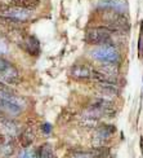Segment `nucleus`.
<instances>
[{
  "label": "nucleus",
  "instance_id": "nucleus-23",
  "mask_svg": "<svg viewBox=\"0 0 143 158\" xmlns=\"http://www.w3.org/2000/svg\"><path fill=\"white\" fill-rule=\"evenodd\" d=\"M139 147H141V152H142V156H143V137L139 139Z\"/></svg>",
  "mask_w": 143,
  "mask_h": 158
},
{
  "label": "nucleus",
  "instance_id": "nucleus-2",
  "mask_svg": "<svg viewBox=\"0 0 143 158\" xmlns=\"http://www.w3.org/2000/svg\"><path fill=\"white\" fill-rule=\"evenodd\" d=\"M85 42L92 45H112L111 30L106 26L90 27L85 32Z\"/></svg>",
  "mask_w": 143,
  "mask_h": 158
},
{
  "label": "nucleus",
  "instance_id": "nucleus-1",
  "mask_svg": "<svg viewBox=\"0 0 143 158\" xmlns=\"http://www.w3.org/2000/svg\"><path fill=\"white\" fill-rule=\"evenodd\" d=\"M103 22L106 23V27L111 31H129L130 30V22L125 13L116 12L111 8H106L102 13Z\"/></svg>",
  "mask_w": 143,
  "mask_h": 158
},
{
  "label": "nucleus",
  "instance_id": "nucleus-10",
  "mask_svg": "<svg viewBox=\"0 0 143 158\" xmlns=\"http://www.w3.org/2000/svg\"><path fill=\"white\" fill-rule=\"evenodd\" d=\"M0 110L5 111V113H9L13 115H18L22 113V108L19 106L18 104L12 102L8 100H4V98L0 97Z\"/></svg>",
  "mask_w": 143,
  "mask_h": 158
},
{
  "label": "nucleus",
  "instance_id": "nucleus-3",
  "mask_svg": "<svg viewBox=\"0 0 143 158\" xmlns=\"http://www.w3.org/2000/svg\"><path fill=\"white\" fill-rule=\"evenodd\" d=\"M92 57L103 64H119L120 61V53L114 45H98L92 52Z\"/></svg>",
  "mask_w": 143,
  "mask_h": 158
},
{
  "label": "nucleus",
  "instance_id": "nucleus-25",
  "mask_svg": "<svg viewBox=\"0 0 143 158\" xmlns=\"http://www.w3.org/2000/svg\"><path fill=\"white\" fill-rule=\"evenodd\" d=\"M23 158H31V156H29V154H25V157Z\"/></svg>",
  "mask_w": 143,
  "mask_h": 158
},
{
  "label": "nucleus",
  "instance_id": "nucleus-7",
  "mask_svg": "<svg viewBox=\"0 0 143 158\" xmlns=\"http://www.w3.org/2000/svg\"><path fill=\"white\" fill-rule=\"evenodd\" d=\"M0 79H2V82H4L5 84H18L21 82V75H19L18 69L14 65H12L9 69H6L5 73L0 75Z\"/></svg>",
  "mask_w": 143,
  "mask_h": 158
},
{
  "label": "nucleus",
  "instance_id": "nucleus-22",
  "mask_svg": "<svg viewBox=\"0 0 143 158\" xmlns=\"http://www.w3.org/2000/svg\"><path fill=\"white\" fill-rule=\"evenodd\" d=\"M5 140H6V139H5V136H4L3 134H0V145H3V144L5 143Z\"/></svg>",
  "mask_w": 143,
  "mask_h": 158
},
{
  "label": "nucleus",
  "instance_id": "nucleus-4",
  "mask_svg": "<svg viewBox=\"0 0 143 158\" xmlns=\"http://www.w3.org/2000/svg\"><path fill=\"white\" fill-rule=\"evenodd\" d=\"M0 15L18 19V21H21V22H25V21H27V19H30L31 10L21 8V6L14 5L12 3H0Z\"/></svg>",
  "mask_w": 143,
  "mask_h": 158
},
{
  "label": "nucleus",
  "instance_id": "nucleus-5",
  "mask_svg": "<svg viewBox=\"0 0 143 158\" xmlns=\"http://www.w3.org/2000/svg\"><path fill=\"white\" fill-rule=\"evenodd\" d=\"M18 44L25 52H27L31 56H37L40 53V43L34 35H25L22 39H19Z\"/></svg>",
  "mask_w": 143,
  "mask_h": 158
},
{
  "label": "nucleus",
  "instance_id": "nucleus-17",
  "mask_svg": "<svg viewBox=\"0 0 143 158\" xmlns=\"http://www.w3.org/2000/svg\"><path fill=\"white\" fill-rule=\"evenodd\" d=\"M143 57V21H141V31L138 38V58Z\"/></svg>",
  "mask_w": 143,
  "mask_h": 158
},
{
  "label": "nucleus",
  "instance_id": "nucleus-8",
  "mask_svg": "<svg viewBox=\"0 0 143 158\" xmlns=\"http://www.w3.org/2000/svg\"><path fill=\"white\" fill-rule=\"evenodd\" d=\"M95 89L101 92V94L106 96H118L119 95V88L116 87V84L112 83H105V82H97L95 83Z\"/></svg>",
  "mask_w": 143,
  "mask_h": 158
},
{
  "label": "nucleus",
  "instance_id": "nucleus-20",
  "mask_svg": "<svg viewBox=\"0 0 143 158\" xmlns=\"http://www.w3.org/2000/svg\"><path fill=\"white\" fill-rule=\"evenodd\" d=\"M5 52H8V45H6V43L4 40L0 39V55H4Z\"/></svg>",
  "mask_w": 143,
  "mask_h": 158
},
{
  "label": "nucleus",
  "instance_id": "nucleus-18",
  "mask_svg": "<svg viewBox=\"0 0 143 158\" xmlns=\"http://www.w3.org/2000/svg\"><path fill=\"white\" fill-rule=\"evenodd\" d=\"M12 65H13V64H10L9 61H6L5 58L0 57V75H2L3 73H5L6 69H9V68L12 66Z\"/></svg>",
  "mask_w": 143,
  "mask_h": 158
},
{
  "label": "nucleus",
  "instance_id": "nucleus-15",
  "mask_svg": "<svg viewBox=\"0 0 143 158\" xmlns=\"http://www.w3.org/2000/svg\"><path fill=\"white\" fill-rule=\"evenodd\" d=\"M110 156V149L106 147H99L93 150V158H107Z\"/></svg>",
  "mask_w": 143,
  "mask_h": 158
},
{
  "label": "nucleus",
  "instance_id": "nucleus-19",
  "mask_svg": "<svg viewBox=\"0 0 143 158\" xmlns=\"http://www.w3.org/2000/svg\"><path fill=\"white\" fill-rule=\"evenodd\" d=\"M0 147H3V148H2V152L5 153L4 156H12L13 152H14V148H13L10 144H6V147H5V143H4L3 145H0Z\"/></svg>",
  "mask_w": 143,
  "mask_h": 158
},
{
  "label": "nucleus",
  "instance_id": "nucleus-6",
  "mask_svg": "<svg viewBox=\"0 0 143 158\" xmlns=\"http://www.w3.org/2000/svg\"><path fill=\"white\" fill-rule=\"evenodd\" d=\"M71 75L75 79H79V81H87V79L92 78V69H90L88 65L84 64H76L71 68Z\"/></svg>",
  "mask_w": 143,
  "mask_h": 158
},
{
  "label": "nucleus",
  "instance_id": "nucleus-9",
  "mask_svg": "<svg viewBox=\"0 0 143 158\" xmlns=\"http://www.w3.org/2000/svg\"><path fill=\"white\" fill-rule=\"evenodd\" d=\"M115 134V126L112 124H101V126L97 128L95 132V140L101 141H106L107 139H110V136H112Z\"/></svg>",
  "mask_w": 143,
  "mask_h": 158
},
{
  "label": "nucleus",
  "instance_id": "nucleus-12",
  "mask_svg": "<svg viewBox=\"0 0 143 158\" xmlns=\"http://www.w3.org/2000/svg\"><path fill=\"white\" fill-rule=\"evenodd\" d=\"M34 132H32V130L31 128H27V130H23L21 134H19L18 136V141L19 144L23 147V148H29L32 141H34Z\"/></svg>",
  "mask_w": 143,
  "mask_h": 158
},
{
  "label": "nucleus",
  "instance_id": "nucleus-24",
  "mask_svg": "<svg viewBox=\"0 0 143 158\" xmlns=\"http://www.w3.org/2000/svg\"><path fill=\"white\" fill-rule=\"evenodd\" d=\"M44 131H47V132H49V131H50V126H48V124H45V126H44Z\"/></svg>",
  "mask_w": 143,
  "mask_h": 158
},
{
  "label": "nucleus",
  "instance_id": "nucleus-14",
  "mask_svg": "<svg viewBox=\"0 0 143 158\" xmlns=\"http://www.w3.org/2000/svg\"><path fill=\"white\" fill-rule=\"evenodd\" d=\"M35 158H53V149L49 144H43L36 149Z\"/></svg>",
  "mask_w": 143,
  "mask_h": 158
},
{
  "label": "nucleus",
  "instance_id": "nucleus-13",
  "mask_svg": "<svg viewBox=\"0 0 143 158\" xmlns=\"http://www.w3.org/2000/svg\"><path fill=\"white\" fill-rule=\"evenodd\" d=\"M10 3L27 10H35L40 5V0H10Z\"/></svg>",
  "mask_w": 143,
  "mask_h": 158
},
{
  "label": "nucleus",
  "instance_id": "nucleus-16",
  "mask_svg": "<svg viewBox=\"0 0 143 158\" xmlns=\"http://www.w3.org/2000/svg\"><path fill=\"white\" fill-rule=\"evenodd\" d=\"M97 122H98V118L93 117V115H89L87 118H83L80 124H81V126H85V127L92 128V127H95L97 126Z\"/></svg>",
  "mask_w": 143,
  "mask_h": 158
},
{
  "label": "nucleus",
  "instance_id": "nucleus-21",
  "mask_svg": "<svg viewBox=\"0 0 143 158\" xmlns=\"http://www.w3.org/2000/svg\"><path fill=\"white\" fill-rule=\"evenodd\" d=\"M74 158H93L92 156H88V154H77L76 157H74Z\"/></svg>",
  "mask_w": 143,
  "mask_h": 158
},
{
  "label": "nucleus",
  "instance_id": "nucleus-11",
  "mask_svg": "<svg viewBox=\"0 0 143 158\" xmlns=\"http://www.w3.org/2000/svg\"><path fill=\"white\" fill-rule=\"evenodd\" d=\"M103 4L106 5V8H111L120 13H125L128 10V4L124 0H105Z\"/></svg>",
  "mask_w": 143,
  "mask_h": 158
}]
</instances>
